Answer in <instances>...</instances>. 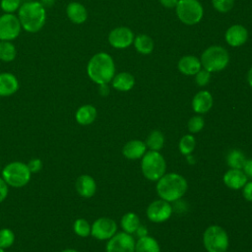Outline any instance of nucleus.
Returning a JSON list of instances; mask_svg holds the SVG:
<instances>
[{"label":"nucleus","instance_id":"nucleus-1","mask_svg":"<svg viewBox=\"0 0 252 252\" xmlns=\"http://www.w3.org/2000/svg\"><path fill=\"white\" fill-rule=\"evenodd\" d=\"M89 78L97 85L108 84L115 75V65L112 57L105 52L95 53L88 62Z\"/></svg>","mask_w":252,"mask_h":252},{"label":"nucleus","instance_id":"nucleus-2","mask_svg":"<svg viewBox=\"0 0 252 252\" xmlns=\"http://www.w3.org/2000/svg\"><path fill=\"white\" fill-rule=\"evenodd\" d=\"M18 18L26 32H37L45 24L46 10L39 1H26L18 10Z\"/></svg>","mask_w":252,"mask_h":252},{"label":"nucleus","instance_id":"nucleus-3","mask_svg":"<svg viewBox=\"0 0 252 252\" xmlns=\"http://www.w3.org/2000/svg\"><path fill=\"white\" fill-rule=\"evenodd\" d=\"M188 188L186 179L175 172L164 173L157 183V192L160 199L167 202H175L182 198Z\"/></svg>","mask_w":252,"mask_h":252},{"label":"nucleus","instance_id":"nucleus-4","mask_svg":"<svg viewBox=\"0 0 252 252\" xmlns=\"http://www.w3.org/2000/svg\"><path fill=\"white\" fill-rule=\"evenodd\" d=\"M1 177L12 188H23L31 181L32 172L27 163L14 160L7 163L1 169Z\"/></svg>","mask_w":252,"mask_h":252},{"label":"nucleus","instance_id":"nucleus-5","mask_svg":"<svg viewBox=\"0 0 252 252\" xmlns=\"http://www.w3.org/2000/svg\"><path fill=\"white\" fill-rule=\"evenodd\" d=\"M201 64L210 73L223 70L229 62L227 50L220 45H212L204 50L201 55Z\"/></svg>","mask_w":252,"mask_h":252},{"label":"nucleus","instance_id":"nucleus-6","mask_svg":"<svg viewBox=\"0 0 252 252\" xmlns=\"http://www.w3.org/2000/svg\"><path fill=\"white\" fill-rule=\"evenodd\" d=\"M141 169L148 180L158 181L165 173L166 162L161 154L157 151H149L142 157Z\"/></svg>","mask_w":252,"mask_h":252},{"label":"nucleus","instance_id":"nucleus-7","mask_svg":"<svg viewBox=\"0 0 252 252\" xmlns=\"http://www.w3.org/2000/svg\"><path fill=\"white\" fill-rule=\"evenodd\" d=\"M203 243L208 252H224L228 248L229 239L221 226L213 224L204 231Z\"/></svg>","mask_w":252,"mask_h":252},{"label":"nucleus","instance_id":"nucleus-8","mask_svg":"<svg viewBox=\"0 0 252 252\" xmlns=\"http://www.w3.org/2000/svg\"><path fill=\"white\" fill-rule=\"evenodd\" d=\"M175 9L180 22L188 26L198 24L204 14L203 6L198 0H178Z\"/></svg>","mask_w":252,"mask_h":252},{"label":"nucleus","instance_id":"nucleus-9","mask_svg":"<svg viewBox=\"0 0 252 252\" xmlns=\"http://www.w3.org/2000/svg\"><path fill=\"white\" fill-rule=\"evenodd\" d=\"M21 23L19 18L14 14L5 13L0 16V39L1 40H14L21 32Z\"/></svg>","mask_w":252,"mask_h":252},{"label":"nucleus","instance_id":"nucleus-10","mask_svg":"<svg viewBox=\"0 0 252 252\" xmlns=\"http://www.w3.org/2000/svg\"><path fill=\"white\" fill-rule=\"evenodd\" d=\"M135 239L125 231L116 232L107 240L105 252H135Z\"/></svg>","mask_w":252,"mask_h":252},{"label":"nucleus","instance_id":"nucleus-11","mask_svg":"<svg viewBox=\"0 0 252 252\" xmlns=\"http://www.w3.org/2000/svg\"><path fill=\"white\" fill-rule=\"evenodd\" d=\"M116 232L117 224L110 218H98L92 223L91 235L97 240H108Z\"/></svg>","mask_w":252,"mask_h":252},{"label":"nucleus","instance_id":"nucleus-12","mask_svg":"<svg viewBox=\"0 0 252 252\" xmlns=\"http://www.w3.org/2000/svg\"><path fill=\"white\" fill-rule=\"evenodd\" d=\"M147 217L153 222H163L167 220L172 214V207L169 202L162 199L152 202L147 208Z\"/></svg>","mask_w":252,"mask_h":252},{"label":"nucleus","instance_id":"nucleus-13","mask_svg":"<svg viewBox=\"0 0 252 252\" xmlns=\"http://www.w3.org/2000/svg\"><path fill=\"white\" fill-rule=\"evenodd\" d=\"M134 41L133 32L127 27H118L113 29L108 34L109 44L117 49L127 48Z\"/></svg>","mask_w":252,"mask_h":252},{"label":"nucleus","instance_id":"nucleus-14","mask_svg":"<svg viewBox=\"0 0 252 252\" xmlns=\"http://www.w3.org/2000/svg\"><path fill=\"white\" fill-rule=\"evenodd\" d=\"M224 38L228 45L232 47H238L247 41L248 32L241 25H233L226 30Z\"/></svg>","mask_w":252,"mask_h":252},{"label":"nucleus","instance_id":"nucleus-15","mask_svg":"<svg viewBox=\"0 0 252 252\" xmlns=\"http://www.w3.org/2000/svg\"><path fill=\"white\" fill-rule=\"evenodd\" d=\"M75 188L81 197L91 198L96 192V182L93 176L89 174H82L76 179Z\"/></svg>","mask_w":252,"mask_h":252},{"label":"nucleus","instance_id":"nucleus-16","mask_svg":"<svg viewBox=\"0 0 252 252\" xmlns=\"http://www.w3.org/2000/svg\"><path fill=\"white\" fill-rule=\"evenodd\" d=\"M223 183L230 189L238 190L243 188V186L248 181V177L245 175L243 170L230 168L228 169L222 177Z\"/></svg>","mask_w":252,"mask_h":252},{"label":"nucleus","instance_id":"nucleus-17","mask_svg":"<svg viewBox=\"0 0 252 252\" xmlns=\"http://www.w3.org/2000/svg\"><path fill=\"white\" fill-rule=\"evenodd\" d=\"M19 81L17 77L8 72L0 73V96H10L16 94L19 90Z\"/></svg>","mask_w":252,"mask_h":252},{"label":"nucleus","instance_id":"nucleus-18","mask_svg":"<svg viewBox=\"0 0 252 252\" xmlns=\"http://www.w3.org/2000/svg\"><path fill=\"white\" fill-rule=\"evenodd\" d=\"M213 106V96L208 91L198 92L192 99V108L198 114L208 112Z\"/></svg>","mask_w":252,"mask_h":252},{"label":"nucleus","instance_id":"nucleus-19","mask_svg":"<svg viewBox=\"0 0 252 252\" xmlns=\"http://www.w3.org/2000/svg\"><path fill=\"white\" fill-rule=\"evenodd\" d=\"M147 150V145L141 140H131L127 142L123 149L122 154L128 159H138L142 158Z\"/></svg>","mask_w":252,"mask_h":252},{"label":"nucleus","instance_id":"nucleus-20","mask_svg":"<svg viewBox=\"0 0 252 252\" xmlns=\"http://www.w3.org/2000/svg\"><path fill=\"white\" fill-rule=\"evenodd\" d=\"M202 67L201 61L194 55H185L181 57L177 63L178 70L187 76L195 75Z\"/></svg>","mask_w":252,"mask_h":252},{"label":"nucleus","instance_id":"nucleus-21","mask_svg":"<svg viewBox=\"0 0 252 252\" xmlns=\"http://www.w3.org/2000/svg\"><path fill=\"white\" fill-rule=\"evenodd\" d=\"M66 14L68 19L77 25L85 23L88 19V12L86 7L79 2H71L67 5Z\"/></svg>","mask_w":252,"mask_h":252},{"label":"nucleus","instance_id":"nucleus-22","mask_svg":"<svg viewBox=\"0 0 252 252\" xmlns=\"http://www.w3.org/2000/svg\"><path fill=\"white\" fill-rule=\"evenodd\" d=\"M96 115H97V111L94 105L84 104L77 109L75 113V119L78 124L87 126L94 122Z\"/></svg>","mask_w":252,"mask_h":252},{"label":"nucleus","instance_id":"nucleus-23","mask_svg":"<svg viewBox=\"0 0 252 252\" xmlns=\"http://www.w3.org/2000/svg\"><path fill=\"white\" fill-rule=\"evenodd\" d=\"M112 87L119 92H128L135 85V78L128 72H121L114 75L111 80Z\"/></svg>","mask_w":252,"mask_h":252},{"label":"nucleus","instance_id":"nucleus-24","mask_svg":"<svg viewBox=\"0 0 252 252\" xmlns=\"http://www.w3.org/2000/svg\"><path fill=\"white\" fill-rule=\"evenodd\" d=\"M135 252H160V247L156 238L145 235L135 243Z\"/></svg>","mask_w":252,"mask_h":252},{"label":"nucleus","instance_id":"nucleus-25","mask_svg":"<svg viewBox=\"0 0 252 252\" xmlns=\"http://www.w3.org/2000/svg\"><path fill=\"white\" fill-rule=\"evenodd\" d=\"M120 225H121L123 231H125L129 234L135 233L137 231L138 227L140 226V219H139L138 215L133 212L126 213L120 220Z\"/></svg>","mask_w":252,"mask_h":252},{"label":"nucleus","instance_id":"nucleus-26","mask_svg":"<svg viewBox=\"0 0 252 252\" xmlns=\"http://www.w3.org/2000/svg\"><path fill=\"white\" fill-rule=\"evenodd\" d=\"M134 46L135 49L144 55L150 54L154 50V41L152 37L147 34H139L134 37Z\"/></svg>","mask_w":252,"mask_h":252},{"label":"nucleus","instance_id":"nucleus-27","mask_svg":"<svg viewBox=\"0 0 252 252\" xmlns=\"http://www.w3.org/2000/svg\"><path fill=\"white\" fill-rule=\"evenodd\" d=\"M17 56L15 45L8 40H0V60L3 62H11Z\"/></svg>","mask_w":252,"mask_h":252},{"label":"nucleus","instance_id":"nucleus-28","mask_svg":"<svg viewBox=\"0 0 252 252\" xmlns=\"http://www.w3.org/2000/svg\"><path fill=\"white\" fill-rule=\"evenodd\" d=\"M163 144H164V136L158 130L152 131L149 134L147 141H146V145L151 151L158 152L159 150L162 149Z\"/></svg>","mask_w":252,"mask_h":252},{"label":"nucleus","instance_id":"nucleus-29","mask_svg":"<svg viewBox=\"0 0 252 252\" xmlns=\"http://www.w3.org/2000/svg\"><path fill=\"white\" fill-rule=\"evenodd\" d=\"M92 224L84 218H79L73 222V231L80 237H88L91 235Z\"/></svg>","mask_w":252,"mask_h":252},{"label":"nucleus","instance_id":"nucleus-30","mask_svg":"<svg viewBox=\"0 0 252 252\" xmlns=\"http://www.w3.org/2000/svg\"><path fill=\"white\" fill-rule=\"evenodd\" d=\"M246 161L245 156L238 150H232L227 156V164L230 168L241 169Z\"/></svg>","mask_w":252,"mask_h":252},{"label":"nucleus","instance_id":"nucleus-31","mask_svg":"<svg viewBox=\"0 0 252 252\" xmlns=\"http://www.w3.org/2000/svg\"><path fill=\"white\" fill-rule=\"evenodd\" d=\"M195 146H196L195 138L193 137V135L187 134L180 139L178 144V149L182 155L188 156L194 151Z\"/></svg>","mask_w":252,"mask_h":252},{"label":"nucleus","instance_id":"nucleus-32","mask_svg":"<svg viewBox=\"0 0 252 252\" xmlns=\"http://www.w3.org/2000/svg\"><path fill=\"white\" fill-rule=\"evenodd\" d=\"M16 235L15 232L8 227H3L0 229V248L5 250L9 249L15 243Z\"/></svg>","mask_w":252,"mask_h":252},{"label":"nucleus","instance_id":"nucleus-33","mask_svg":"<svg viewBox=\"0 0 252 252\" xmlns=\"http://www.w3.org/2000/svg\"><path fill=\"white\" fill-rule=\"evenodd\" d=\"M205 125V120L201 115H195L193 117H191L188 121L187 127L190 133H198L200 132Z\"/></svg>","mask_w":252,"mask_h":252},{"label":"nucleus","instance_id":"nucleus-34","mask_svg":"<svg viewBox=\"0 0 252 252\" xmlns=\"http://www.w3.org/2000/svg\"><path fill=\"white\" fill-rule=\"evenodd\" d=\"M21 1L22 0H1L0 7L5 13L13 14L21 7Z\"/></svg>","mask_w":252,"mask_h":252},{"label":"nucleus","instance_id":"nucleus-35","mask_svg":"<svg viewBox=\"0 0 252 252\" xmlns=\"http://www.w3.org/2000/svg\"><path fill=\"white\" fill-rule=\"evenodd\" d=\"M212 4L217 11L220 13H226L232 9L234 0H212Z\"/></svg>","mask_w":252,"mask_h":252},{"label":"nucleus","instance_id":"nucleus-36","mask_svg":"<svg viewBox=\"0 0 252 252\" xmlns=\"http://www.w3.org/2000/svg\"><path fill=\"white\" fill-rule=\"evenodd\" d=\"M211 79V73L209 71H207L206 69H200L196 74H195V81L196 84L200 87H204L206 86Z\"/></svg>","mask_w":252,"mask_h":252},{"label":"nucleus","instance_id":"nucleus-37","mask_svg":"<svg viewBox=\"0 0 252 252\" xmlns=\"http://www.w3.org/2000/svg\"><path fill=\"white\" fill-rule=\"evenodd\" d=\"M30 171L32 173H37L39 172L41 169H42V160L40 158H32L28 161L27 163Z\"/></svg>","mask_w":252,"mask_h":252},{"label":"nucleus","instance_id":"nucleus-38","mask_svg":"<svg viewBox=\"0 0 252 252\" xmlns=\"http://www.w3.org/2000/svg\"><path fill=\"white\" fill-rule=\"evenodd\" d=\"M9 188L10 187L8 186V184L0 176V204L7 199L9 194Z\"/></svg>","mask_w":252,"mask_h":252},{"label":"nucleus","instance_id":"nucleus-39","mask_svg":"<svg viewBox=\"0 0 252 252\" xmlns=\"http://www.w3.org/2000/svg\"><path fill=\"white\" fill-rule=\"evenodd\" d=\"M242 194L246 201L252 202V181L246 182V184L243 186Z\"/></svg>","mask_w":252,"mask_h":252},{"label":"nucleus","instance_id":"nucleus-40","mask_svg":"<svg viewBox=\"0 0 252 252\" xmlns=\"http://www.w3.org/2000/svg\"><path fill=\"white\" fill-rule=\"evenodd\" d=\"M243 172L248 178H252V159H246L243 165Z\"/></svg>","mask_w":252,"mask_h":252},{"label":"nucleus","instance_id":"nucleus-41","mask_svg":"<svg viewBox=\"0 0 252 252\" xmlns=\"http://www.w3.org/2000/svg\"><path fill=\"white\" fill-rule=\"evenodd\" d=\"M159 3L165 7V8H175L177 3H178V0H159Z\"/></svg>","mask_w":252,"mask_h":252},{"label":"nucleus","instance_id":"nucleus-42","mask_svg":"<svg viewBox=\"0 0 252 252\" xmlns=\"http://www.w3.org/2000/svg\"><path fill=\"white\" fill-rule=\"evenodd\" d=\"M98 93L100 95L102 96H106L109 94V87L107 86V84H102V85H98Z\"/></svg>","mask_w":252,"mask_h":252},{"label":"nucleus","instance_id":"nucleus-43","mask_svg":"<svg viewBox=\"0 0 252 252\" xmlns=\"http://www.w3.org/2000/svg\"><path fill=\"white\" fill-rule=\"evenodd\" d=\"M136 233L139 235V237L145 236V235H147V228H146V227H144V226H142V225L140 224V226L138 227V229H137Z\"/></svg>","mask_w":252,"mask_h":252},{"label":"nucleus","instance_id":"nucleus-44","mask_svg":"<svg viewBox=\"0 0 252 252\" xmlns=\"http://www.w3.org/2000/svg\"><path fill=\"white\" fill-rule=\"evenodd\" d=\"M40 3L46 9V8L51 7L55 3V0H40Z\"/></svg>","mask_w":252,"mask_h":252},{"label":"nucleus","instance_id":"nucleus-45","mask_svg":"<svg viewBox=\"0 0 252 252\" xmlns=\"http://www.w3.org/2000/svg\"><path fill=\"white\" fill-rule=\"evenodd\" d=\"M247 81H248L249 86L252 88V66H251V68H250L249 71H248V74H247Z\"/></svg>","mask_w":252,"mask_h":252},{"label":"nucleus","instance_id":"nucleus-46","mask_svg":"<svg viewBox=\"0 0 252 252\" xmlns=\"http://www.w3.org/2000/svg\"><path fill=\"white\" fill-rule=\"evenodd\" d=\"M60 252H79V251L77 249H74V248H66V249L61 250Z\"/></svg>","mask_w":252,"mask_h":252},{"label":"nucleus","instance_id":"nucleus-47","mask_svg":"<svg viewBox=\"0 0 252 252\" xmlns=\"http://www.w3.org/2000/svg\"><path fill=\"white\" fill-rule=\"evenodd\" d=\"M0 252H6V250L3 248H0Z\"/></svg>","mask_w":252,"mask_h":252},{"label":"nucleus","instance_id":"nucleus-48","mask_svg":"<svg viewBox=\"0 0 252 252\" xmlns=\"http://www.w3.org/2000/svg\"><path fill=\"white\" fill-rule=\"evenodd\" d=\"M25 1H33V0H25Z\"/></svg>","mask_w":252,"mask_h":252},{"label":"nucleus","instance_id":"nucleus-49","mask_svg":"<svg viewBox=\"0 0 252 252\" xmlns=\"http://www.w3.org/2000/svg\"><path fill=\"white\" fill-rule=\"evenodd\" d=\"M0 170H1V165H0Z\"/></svg>","mask_w":252,"mask_h":252},{"label":"nucleus","instance_id":"nucleus-50","mask_svg":"<svg viewBox=\"0 0 252 252\" xmlns=\"http://www.w3.org/2000/svg\"><path fill=\"white\" fill-rule=\"evenodd\" d=\"M224 252H227V251H224Z\"/></svg>","mask_w":252,"mask_h":252},{"label":"nucleus","instance_id":"nucleus-51","mask_svg":"<svg viewBox=\"0 0 252 252\" xmlns=\"http://www.w3.org/2000/svg\"><path fill=\"white\" fill-rule=\"evenodd\" d=\"M0 40H1V39H0Z\"/></svg>","mask_w":252,"mask_h":252}]
</instances>
